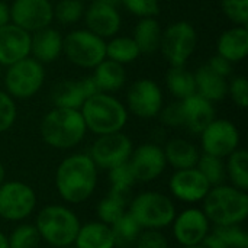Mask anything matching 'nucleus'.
<instances>
[{"mask_svg": "<svg viewBox=\"0 0 248 248\" xmlns=\"http://www.w3.org/2000/svg\"><path fill=\"white\" fill-rule=\"evenodd\" d=\"M6 182V169L3 166V163L0 161V186Z\"/></svg>", "mask_w": 248, "mask_h": 248, "instance_id": "49", "label": "nucleus"}, {"mask_svg": "<svg viewBox=\"0 0 248 248\" xmlns=\"http://www.w3.org/2000/svg\"><path fill=\"white\" fill-rule=\"evenodd\" d=\"M65 248H77V247H74V246H70V247H65Z\"/></svg>", "mask_w": 248, "mask_h": 248, "instance_id": "53", "label": "nucleus"}, {"mask_svg": "<svg viewBox=\"0 0 248 248\" xmlns=\"http://www.w3.org/2000/svg\"><path fill=\"white\" fill-rule=\"evenodd\" d=\"M185 128L193 134H201L214 119L215 106L212 102L206 100L199 94H193L182 100Z\"/></svg>", "mask_w": 248, "mask_h": 248, "instance_id": "21", "label": "nucleus"}, {"mask_svg": "<svg viewBox=\"0 0 248 248\" xmlns=\"http://www.w3.org/2000/svg\"><path fill=\"white\" fill-rule=\"evenodd\" d=\"M217 54L235 64L243 61L248 54V28L235 25L224 31L217 42Z\"/></svg>", "mask_w": 248, "mask_h": 248, "instance_id": "22", "label": "nucleus"}, {"mask_svg": "<svg viewBox=\"0 0 248 248\" xmlns=\"http://www.w3.org/2000/svg\"><path fill=\"white\" fill-rule=\"evenodd\" d=\"M160 121L170 128H180L185 125V118H183V108H182V100H176L169 103L167 106H163L160 113Z\"/></svg>", "mask_w": 248, "mask_h": 248, "instance_id": "42", "label": "nucleus"}, {"mask_svg": "<svg viewBox=\"0 0 248 248\" xmlns=\"http://www.w3.org/2000/svg\"><path fill=\"white\" fill-rule=\"evenodd\" d=\"M214 234L228 248H248V234L240 225L215 227Z\"/></svg>", "mask_w": 248, "mask_h": 248, "instance_id": "37", "label": "nucleus"}, {"mask_svg": "<svg viewBox=\"0 0 248 248\" xmlns=\"http://www.w3.org/2000/svg\"><path fill=\"white\" fill-rule=\"evenodd\" d=\"M31 55V33L7 23L0 28V67H9Z\"/></svg>", "mask_w": 248, "mask_h": 248, "instance_id": "19", "label": "nucleus"}, {"mask_svg": "<svg viewBox=\"0 0 248 248\" xmlns=\"http://www.w3.org/2000/svg\"><path fill=\"white\" fill-rule=\"evenodd\" d=\"M96 212H97L100 222H103L106 225H112L126 212V203L108 195L106 198H103L99 202Z\"/></svg>", "mask_w": 248, "mask_h": 248, "instance_id": "36", "label": "nucleus"}, {"mask_svg": "<svg viewBox=\"0 0 248 248\" xmlns=\"http://www.w3.org/2000/svg\"><path fill=\"white\" fill-rule=\"evenodd\" d=\"M51 102L54 108L78 109L86 100L80 80H62L57 83L51 92Z\"/></svg>", "mask_w": 248, "mask_h": 248, "instance_id": "28", "label": "nucleus"}, {"mask_svg": "<svg viewBox=\"0 0 248 248\" xmlns=\"http://www.w3.org/2000/svg\"><path fill=\"white\" fill-rule=\"evenodd\" d=\"M196 169L208 180L211 187L222 185L225 177H227L224 158H218V157H214V155H209L205 153L199 155V160L196 163Z\"/></svg>", "mask_w": 248, "mask_h": 248, "instance_id": "33", "label": "nucleus"}, {"mask_svg": "<svg viewBox=\"0 0 248 248\" xmlns=\"http://www.w3.org/2000/svg\"><path fill=\"white\" fill-rule=\"evenodd\" d=\"M92 77H93L99 92L115 93L125 86L126 71L122 64L105 58L100 64H97L93 68Z\"/></svg>", "mask_w": 248, "mask_h": 248, "instance_id": "26", "label": "nucleus"}, {"mask_svg": "<svg viewBox=\"0 0 248 248\" xmlns=\"http://www.w3.org/2000/svg\"><path fill=\"white\" fill-rule=\"evenodd\" d=\"M86 29L108 41L119 33L122 26V17L118 6H112L103 1L94 0L83 15Z\"/></svg>", "mask_w": 248, "mask_h": 248, "instance_id": "18", "label": "nucleus"}, {"mask_svg": "<svg viewBox=\"0 0 248 248\" xmlns=\"http://www.w3.org/2000/svg\"><path fill=\"white\" fill-rule=\"evenodd\" d=\"M202 202V211L215 227L241 225L247 219V193L231 185L222 183L211 187Z\"/></svg>", "mask_w": 248, "mask_h": 248, "instance_id": "3", "label": "nucleus"}, {"mask_svg": "<svg viewBox=\"0 0 248 248\" xmlns=\"http://www.w3.org/2000/svg\"><path fill=\"white\" fill-rule=\"evenodd\" d=\"M83 0H60L54 4V20L61 25H74L84 15Z\"/></svg>", "mask_w": 248, "mask_h": 248, "instance_id": "35", "label": "nucleus"}, {"mask_svg": "<svg viewBox=\"0 0 248 248\" xmlns=\"http://www.w3.org/2000/svg\"><path fill=\"white\" fill-rule=\"evenodd\" d=\"M87 128L78 109L52 108L39 124L44 142L55 150H71L86 137Z\"/></svg>", "mask_w": 248, "mask_h": 248, "instance_id": "2", "label": "nucleus"}, {"mask_svg": "<svg viewBox=\"0 0 248 248\" xmlns=\"http://www.w3.org/2000/svg\"><path fill=\"white\" fill-rule=\"evenodd\" d=\"M128 163L135 180L141 183H150L158 179L167 166L163 147L154 142H147L134 148Z\"/></svg>", "mask_w": 248, "mask_h": 248, "instance_id": "16", "label": "nucleus"}, {"mask_svg": "<svg viewBox=\"0 0 248 248\" xmlns=\"http://www.w3.org/2000/svg\"><path fill=\"white\" fill-rule=\"evenodd\" d=\"M109 180H110L112 186L128 187V189H132V186L137 183L128 161L109 169Z\"/></svg>", "mask_w": 248, "mask_h": 248, "instance_id": "43", "label": "nucleus"}, {"mask_svg": "<svg viewBox=\"0 0 248 248\" xmlns=\"http://www.w3.org/2000/svg\"><path fill=\"white\" fill-rule=\"evenodd\" d=\"M62 38L60 31L52 26L31 33V57L41 64L54 62L62 54Z\"/></svg>", "mask_w": 248, "mask_h": 248, "instance_id": "20", "label": "nucleus"}, {"mask_svg": "<svg viewBox=\"0 0 248 248\" xmlns=\"http://www.w3.org/2000/svg\"><path fill=\"white\" fill-rule=\"evenodd\" d=\"M80 225L77 215L62 205H49L42 208L35 221L41 240L54 248L73 246Z\"/></svg>", "mask_w": 248, "mask_h": 248, "instance_id": "5", "label": "nucleus"}, {"mask_svg": "<svg viewBox=\"0 0 248 248\" xmlns=\"http://www.w3.org/2000/svg\"><path fill=\"white\" fill-rule=\"evenodd\" d=\"M0 248H9L7 246V237L0 231Z\"/></svg>", "mask_w": 248, "mask_h": 248, "instance_id": "50", "label": "nucleus"}, {"mask_svg": "<svg viewBox=\"0 0 248 248\" xmlns=\"http://www.w3.org/2000/svg\"><path fill=\"white\" fill-rule=\"evenodd\" d=\"M110 228L115 240V247L119 248H132L140 234L142 232L141 225L134 219V217L128 211L115 224H112Z\"/></svg>", "mask_w": 248, "mask_h": 248, "instance_id": "32", "label": "nucleus"}, {"mask_svg": "<svg viewBox=\"0 0 248 248\" xmlns=\"http://www.w3.org/2000/svg\"><path fill=\"white\" fill-rule=\"evenodd\" d=\"M97 186V167L89 154L65 157L55 171V189L60 198L73 205L86 202Z\"/></svg>", "mask_w": 248, "mask_h": 248, "instance_id": "1", "label": "nucleus"}, {"mask_svg": "<svg viewBox=\"0 0 248 248\" xmlns=\"http://www.w3.org/2000/svg\"><path fill=\"white\" fill-rule=\"evenodd\" d=\"M80 84H81V89H83V92L86 94V99H89L93 94L99 93V89H97V86H96V83H94V80H93L92 76H87V77L80 78Z\"/></svg>", "mask_w": 248, "mask_h": 248, "instance_id": "46", "label": "nucleus"}, {"mask_svg": "<svg viewBox=\"0 0 248 248\" xmlns=\"http://www.w3.org/2000/svg\"><path fill=\"white\" fill-rule=\"evenodd\" d=\"M163 28L155 16L140 17L134 28L132 39L135 41L141 54H154L160 51Z\"/></svg>", "mask_w": 248, "mask_h": 248, "instance_id": "27", "label": "nucleus"}, {"mask_svg": "<svg viewBox=\"0 0 248 248\" xmlns=\"http://www.w3.org/2000/svg\"><path fill=\"white\" fill-rule=\"evenodd\" d=\"M235 106L246 109L248 106V81L244 76H235L228 80V94Z\"/></svg>", "mask_w": 248, "mask_h": 248, "instance_id": "41", "label": "nucleus"}, {"mask_svg": "<svg viewBox=\"0 0 248 248\" xmlns=\"http://www.w3.org/2000/svg\"><path fill=\"white\" fill-rule=\"evenodd\" d=\"M209 230L211 222L199 208H187L180 214H176L171 222L173 237L182 247L201 246L211 232Z\"/></svg>", "mask_w": 248, "mask_h": 248, "instance_id": "15", "label": "nucleus"}, {"mask_svg": "<svg viewBox=\"0 0 248 248\" xmlns=\"http://www.w3.org/2000/svg\"><path fill=\"white\" fill-rule=\"evenodd\" d=\"M97 1H103V3L112 4V6H118L119 4V0H97Z\"/></svg>", "mask_w": 248, "mask_h": 248, "instance_id": "51", "label": "nucleus"}, {"mask_svg": "<svg viewBox=\"0 0 248 248\" xmlns=\"http://www.w3.org/2000/svg\"><path fill=\"white\" fill-rule=\"evenodd\" d=\"M62 54L76 67L93 70L106 58V41L86 28L74 29L62 38Z\"/></svg>", "mask_w": 248, "mask_h": 248, "instance_id": "7", "label": "nucleus"}, {"mask_svg": "<svg viewBox=\"0 0 248 248\" xmlns=\"http://www.w3.org/2000/svg\"><path fill=\"white\" fill-rule=\"evenodd\" d=\"M182 248H202L201 246H195V247H182Z\"/></svg>", "mask_w": 248, "mask_h": 248, "instance_id": "52", "label": "nucleus"}, {"mask_svg": "<svg viewBox=\"0 0 248 248\" xmlns=\"http://www.w3.org/2000/svg\"><path fill=\"white\" fill-rule=\"evenodd\" d=\"M201 247L202 248H228L222 241H221V238L218 237V235H215L214 232H209L208 235H206V238L202 241V244H201Z\"/></svg>", "mask_w": 248, "mask_h": 248, "instance_id": "47", "label": "nucleus"}, {"mask_svg": "<svg viewBox=\"0 0 248 248\" xmlns=\"http://www.w3.org/2000/svg\"><path fill=\"white\" fill-rule=\"evenodd\" d=\"M224 15L235 25L247 26L248 0H221Z\"/></svg>", "mask_w": 248, "mask_h": 248, "instance_id": "39", "label": "nucleus"}, {"mask_svg": "<svg viewBox=\"0 0 248 248\" xmlns=\"http://www.w3.org/2000/svg\"><path fill=\"white\" fill-rule=\"evenodd\" d=\"M166 84L169 92L177 100L196 94L195 74L185 65H170V70L166 74Z\"/></svg>", "mask_w": 248, "mask_h": 248, "instance_id": "29", "label": "nucleus"}, {"mask_svg": "<svg viewBox=\"0 0 248 248\" xmlns=\"http://www.w3.org/2000/svg\"><path fill=\"white\" fill-rule=\"evenodd\" d=\"M9 6L10 22L29 33L51 26L54 22L51 0H13Z\"/></svg>", "mask_w": 248, "mask_h": 248, "instance_id": "14", "label": "nucleus"}, {"mask_svg": "<svg viewBox=\"0 0 248 248\" xmlns=\"http://www.w3.org/2000/svg\"><path fill=\"white\" fill-rule=\"evenodd\" d=\"M39 232L32 224H20L12 230L7 237L9 248H39L41 243Z\"/></svg>", "mask_w": 248, "mask_h": 248, "instance_id": "34", "label": "nucleus"}, {"mask_svg": "<svg viewBox=\"0 0 248 248\" xmlns=\"http://www.w3.org/2000/svg\"><path fill=\"white\" fill-rule=\"evenodd\" d=\"M206 65H208L211 70H214L215 73H218L219 76L225 77V78H228V77L232 74V62H230L228 60H225L224 57H221V55H218V54L212 55V57L208 60Z\"/></svg>", "mask_w": 248, "mask_h": 248, "instance_id": "45", "label": "nucleus"}, {"mask_svg": "<svg viewBox=\"0 0 248 248\" xmlns=\"http://www.w3.org/2000/svg\"><path fill=\"white\" fill-rule=\"evenodd\" d=\"M126 110L140 119H153L158 116L164 106L161 87L151 78L135 80L126 92Z\"/></svg>", "mask_w": 248, "mask_h": 248, "instance_id": "11", "label": "nucleus"}, {"mask_svg": "<svg viewBox=\"0 0 248 248\" xmlns=\"http://www.w3.org/2000/svg\"><path fill=\"white\" fill-rule=\"evenodd\" d=\"M87 131L96 135L119 132L128 122L126 106L112 93H96L80 108Z\"/></svg>", "mask_w": 248, "mask_h": 248, "instance_id": "4", "label": "nucleus"}, {"mask_svg": "<svg viewBox=\"0 0 248 248\" xmlns=\"http://www.w3.org/2000/svg\"><path fill=\"white\" fill-rule=\"evenodd\" d=\"M163 151H164L167 164L171 166L174 170H185V169L196 167V163L201 155L196 145L185 138H173L167 141Z\"/></svg>", "mask_w": 248, "mask_h": 248, "instance_id": "24", "label": "nucleus"}, {"mask_svg": "<svg viewBox=\"0 0 248 248\" xmlns=\"http://www.w3.org/2000/svg\"><path fill=\"white\" fill-rule=\"evenodd\" d=\"M142 230L161 231L171 225L176 217L173 201L160 192H142L129 201V211Z\"/></svg>", "mask_w": 248, "mask_h": 248, "instance_id": "6", "label": "nucleus"}, {"mask_svg": "<svg viewBox=\"0 0 248 248\" xmlns=\"http://www.w3.org/2000/svg\"><path fill=\"white\" fill-rule=\"evenodd\" d=\"M199 135L203 153L218 158H227L240 148V131L228 119L215 118Z\"/></svg>", "mask_w": 248, "mask_h": 248, "instance_id": "13", "label": "nucleus"}, {"mask_svg": "<svg viewBox=\"0 0 248 248\" xmlns=\"http://www.w3.org/2000/svg\"><path fill=\"white\" fill-rule=\"evenodd\" d=\"M132 248H169V243L160 231L142 230Z\"/></svg>", "mask_w": 248, "mask_h": 248, "instance_id": "44", "label": "nucleus"}, {"mask_svg": "<svg viewBox=\"0 0 248 248\" xmlns=\"http://www.w3.org/2000/svg\"><path fill=\"white\" fill-rule=\"evenodd\" d=\"M196 94L215 103L227 97L228 94V78L219 76L211 70L206 64L201 65L195 73Z\"/></svg>", "mask_w": 248, "mask_h": 248, "instance_id": "23", "label": "nucleus"}, {"mask_svg": "<svg viewBox=\"0 0 248 248\" xmlns=\"http://www.w3.org/2000/svg\"><path fill=\"white\" fill-rule=\"evenodd\" d=\"M198 45V32L190 22L177 20L163 29L160 51L170 65H186Z\"/></svg>", "mask_w": 248, "mask_h": 248, "instance_id": "9", "label": "nucleus"}, {"mask_svg": "<svg viewBox=\"0 0 248 248\" xmlns=\"http://www.w3.org/2000/svg\"><path fill=\"white\" fill-rule=\"evenodd\" d=\"M10 23V6L0 0V28Z\"/></svg>", "mask_w": 248, "mask_h": 248, "instance_id": "48", "label": "nucleus"}, {"mask_svg": "<svg viewBox=\"0 0 248 248\" xmlns=\"http://www.w3.org/2000/svg\"><path fill=\"white\" fill-rule=\"evenodd\" d=\"M141 55L132 36L115 35L106 41V58L122 65L134 62Z\"/></svg>", "mask_w": 248, "mask_h": 248, "instance_id": "30", "label": "nucleus"}, {"mask_svg": "<svg viewBox=\"0 0 248 248\" xmlns=\"http://www.w3.org/2000/svg\"><path fill=\"white\" fill-rule=\"evenodd\" d=\"M73 246L77 248H115L112 228L100 221L83 224Z\"/></svg>", "mask_w": 248, "mask_h": 248, "instance_id": "25", "label": "nucleus"}, {"mask_svg": "<svg viewBox=\"0 0 248 248\" xmlns=\"http://www.w3.org/2000/svg\"><path fill=\"white\" fill-rule=\"evenodd\" d=\"M227 177L231 186L247 192L248 189V153L243 148H237L232 154L227 157L225 164Z\"/></svg>", "mask_w": 248, "mask_h": 248, "instance_id": "31", "label": "nucleus"}, {"mask_svg": "<svg viewBox=\"0 0 248 248\" xmlns=\"http://www.w3.org/2000/svg\"><path fill=\"white\" fill-rule=\"evenodd\" d=\"M44 81V64L29 55L6 67L4 92H7L13 99H31L41 90Z\"/></svg>", "mask_w": 248, "mask_h": 248, "instance_id": "8", "label": "nucleus"}, {"mask_svg": "<svg viewBox=\"0 0 248 248\" xmlns=\"http://www.w3.org/2000/svg\"><path fill=\"white\" fill-rule=\"evenodd\" d=\"M17 118L15 99L4 90H0V134L9 131Z\"/></svg>", "mask_w": 248, "mask_h": 248, "instance_id": "38", "label": "nucleus"}, {"mask_svg": "<svg viewBox=\"0 0 248 248\" xmlns=\"http://www.w3.org/2000/svg\"><path fill=\"white\" fill-rule=\"evenodd\" d=\"M134 145L131 138L122 131L97 135L96 141L90 147L89 157L93 160L97 169H112L122 163H126L132 154Z\"/></svg>", "mask_w": 248, "mask_h": 248, "instance_id": "12", "label": "nucleus"}, {"mask_svg": "<svg viewBox=\"0 0 248 248\" xmlns=\"http://www.w3.org/2000/svg\"><path fill=\"white\" fill-rule=\"evenodd\" d=\"M119 3L138 17L157 16L160 12V0H119Z\"/></svg>", "mask_w": 248, "mask_h": 248, "instance_id": "40", "label": "nucleus"}, {"mask_svg": "<svg viewBox=\"0 0 248 248\" xmlns=\"http://www.w3.org/2000/svg\"><path fill=\"white\" fill-rule=\"evenodd\" d=\"M169 189L177 201L185 203H198L205 199L211 185L202 176V173L193 167L174 170L169 182Z\"/></svg>", "mask_w": 248, "mask_h": 248, "instance_id": "17", "label": "nucleus"}, {"mask_svg": "<svg viewBox=\"0 0 248 248\" xmlns=\"http://www.w3.org/2000/svg\"><path fill=\"white\" fill-rule=\"evenodd\" d=\"M36 206L35 190L19 180L4 182L0 186V218L9 222L26 219Z\"/></svg>", "mask_w": 248, "mask_h": 248, "instance_id": "10", "label": "nucleus"}]
</instances>
